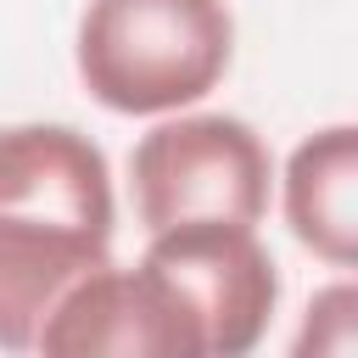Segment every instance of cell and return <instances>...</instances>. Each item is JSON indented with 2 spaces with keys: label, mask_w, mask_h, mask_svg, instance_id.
<instances>
[{
  "label": "cell",
  "mask_w": 358,
  "mask_h": 358,
  "mask_svg": "<svg viewBox=\"0 0 358 358\" xmlns=\"http://www.w3.org/2000/svg\"><path fill=\"white\" fill-rule=\"evenodd\" d=\"M112 168L84 129H0V352H34L62 291L112 257Z\"/></svg>",
  "instance_id": "obj_1"
},
{
  "label": "cell",
  "mask_w": 358,
  "mask_h": 358,
  "mask_svg": "<svg viewBox=\"0 0 358 358\" xmlns=\"http://www.w3.org/2000/svg\"><path fill=\"white\" fill-rule=\"evenodd\" d=\"M78 84L117 117H162L213 95L235 62L224 0H90L73 39Z\"/></svg>",
  "instance_id": "obj_2"
},
{
  "label": "cell",
  "mask_w": 358,
  "mask_h": 358,
  "mask_svg": "<svg viewBox=\"0 0 358 358\" xmlns=\"http://www.w3.org/2000/svg\"><path fill=\"white\" fill-rule=\"evenodd\" d=\"M274 190V157L246 117L229 112H179L145 129L129 151V196L145 235L218 218L263 224Z\"/></svg>",
  "instance_id": "obj_3"
},
{
  "label": "cell",
  "mask_w": 358,
  "mask_h": 358,
  "mask_svg": "<svg viewBox=\"0 0 358 358\" xmlns=\"http://www.w3.org/2000/svg\"><path fill=\"white\" fill-rule=\"evenodd\" d=\"M196 330L201 358H246L280 308V268L252 224H173L145 241L140 257Z\"/></svg>",
  "instance_id": "obj_4"
},
{
  "label": "cell",
  "mask_w": 358,
  "mask_h": 358,
  "mask_svg": "<svg viewBox=\"0 0 358 358\" xmlns=\"http://www.w3.org/2000/svg\"><path fill=\"white\" fill-rule=\"evenodd\" d=\"M34 352L50 358H201L190 319L162 291V280L134 263L117 268L112 257L73 280L62 302L45 313Z\"/></svg>",
  "instance_id": "obj_5"
},
{
  "label": "cell",
  "mask_w": 358,
  "mask_h": 358,
  "mask_svg": "<svg viewBox=\"0 0 358 358\" xmlns=\"http://www.w3.org/2000/svg\"><path fill=\"white\" fill-rule=\"evenodd\" d=\"M280 207L291 235L330 268L358 263V129L330 123L308 134L280 179Z\"/></svg>",
  "instance_id": "obj_6"
},
{
  "label": "cell",
  "mask_w": 358,
  "mask_h": 358,
  "mask_svg": "<svg viewBox=\"0 0 358 358\" xmlns=\"http://www.w3.org/2000/svg\"><path fill=\"white\" fill-rule=\"evenodd\" d=\"M358 291L347 280L324 285L313 302H308V319H302V336H296V358L308 352H324V358H347L352 341H358Z\"/></svg>",
  "instance_id": "obj_7"
}]
</instances>
